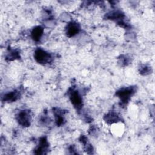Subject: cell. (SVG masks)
Segmentation results:
<instances>
[{"label": "cell", "mask_w": 155, "mask_h": 155, "mask_svg": "<svg viewBox=\"0 0 155 155\" xmlns=\"http://www.w3.org/2000/svg\"><path fill=\"white\" fill-rule=\"evenodd\" d=\"M18 120L19 123L23 126L28 125L30 124V114L25 111H21L18 114Z\"/></svg>", "instance_id": "7a4b0ae2"}, {"label": "cell", "mask_w": 155, "mask_h": 155, "mask_svg": "<svg viewBox=\"0 0 155 155\" xmlns=\"http://www.w3.org/2000/svg\"><path fill=\"white\" fill-rule=\"evenodd\" d=\"M35 57L38 62L42 64L48 63L51 59L50 54L41 49H38L35 51Z\"/></svg>", "instance_id": "6da1fadb"}, {"label": "cell", "mask_w": 155, "mask_h": 155, "mask_svg": "<svg viewBox=\"0 0 155 155\" xmlns=\"http://www.w3.org/2000/svg\"><path fill=\"white\" fill-rule=\"evenodd\" d=\"M133 93V90H132V88H127L122 89L119 91H118L117 94L119 97L120 98V99L122 100V101L124 102H125L128 101V99L132 95Z\"/></svg>", "instance_id": "3957f363"}, {"label": "cell", "mask_w": 155, "mask_h": 155, "mask_svg": "<svg viewBox=\"0 0 155 155\" xmlns=\"http://www.w3.org/2000/svg\"><path fill=\"white\" fill-rule=\"evenodd\" d=\"M71 101L76 107H79L81 105V98L77 91H73L70 95Z\"/></svg>", "instance_id": "277c9868"}, {"label": "cell", "mask_w": 155, "mask_h": 155, "mask_svg": "<svg viewBox=\"0 0 155 155\" xmlns=\"http://www.w3.org/2000/svg\"><path fill=\"white\" fill-rule=\"evenodd\" d=\"M42 33H43V29L41 27H37L35 28L32 31L33 39L36 41H38L39 39H40Z\"/></svg>", "instance_id": "5b68a950"}, {"label": "cell", "mask_w": 155, "mask_h": 155, "mask_svg": "<svg viewBox=\"0 0 155 155\" xmlns=\"http://www.w3.org/2000/svg\"><path fill=\"white\" fill-rule=\"evenodd\" d=\"M79 27L76 24L71 23L68 25L67 28V33L70 36H73L78 32Z\"/></svg>", "instance_id": "8992f818"}, {"label": "cell", "mask_w": 155, "mask_h": 155, "mask_svg": "<svg viewBox=\"0 0 155 155\" xmlns=\"http://www.w3.org/2000/svg\"><path fill=\"white\" fill-rule=\"evenodd\" d=\"M119 120V117L116 113H111L107 114V119H106L107 121H108V122L110 121L111 122H116V120Z\"/></svg>", "instance_id": "52a82bcc"}]
</instances>
